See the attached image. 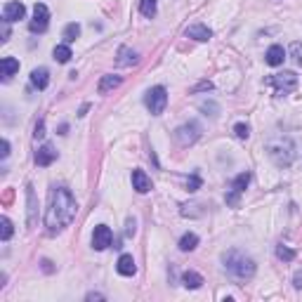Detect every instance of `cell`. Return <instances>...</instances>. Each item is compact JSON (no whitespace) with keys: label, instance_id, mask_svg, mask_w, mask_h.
<instances>
[{"label":"cell","instance_id":"cell-1","mask_svg":"<svg viewBox=\"0 0 302 302\" xmlns=\"http://www.w3.org/2000/svg\"><path fill=\"white\" fill-rule=\"evenodd\" d=\"M76 217V198L64 187H55L50 191V205L45 213V227L50 234H59Z\"/></svg>","mask_w":302,"mask_h":302},{"label":"cell","instance_id":"cell-2","mask_svg":"<svg viewBox=\"0 0 302 302\" xmlns=\"http://www.w3.org/2000/svg\"><path fill=\"white\" fill-rule=\"evenodd\" d=\"M224 267H227L229 274L234 278H239V281L253 278V274H255L253 258H248V255L241 253V250H229V253L224 255Z\"/></svg>","mask_w":302,"mask_h":302},{"label":"cell","instance_id":"cell-3","mask_svg":"<svg viewBox=\"0 0 302 302\" xmlns=\"http://www.w3.org/2000/svg\"><path fill=\"white\" fill-rule=\"evenodd\" d=\"M144 104H147V109L151 111V116L163 113V109H166V104H168V90L163 85L151 87L147 92V97H144Z\"/></svg>","mask_w":302,"mask_h":302},{"label":"cell","instance_id":"cell-4","mask_svg":"<svg viewBox=\"0 0 302 302\" xmlns=\"http://www.w3.org/2000/svg\"><path fill=\"white\" fill-rule=\"evenodd\" d=\"M269 83L276 87L278 95H286V92H290V90H295L297 87V76L293 74V71H284V74L271 76Z\"/></svg>","mask_w":302,"mask_h":302},{"label":"cell","instance_id":"cell-5","mask_svg":"<svg viewBox=\"0 0 302 302\" xmlns=\"http://www.w3.org/2000/svg\"><path fill=\"white\" fill-rule=\"evenodd\" d=\"M48 21H50L48 5H43V3H36V7H33V21L29 24V29H31L33 33H43L45 29H48Z\"/></svg>","mask_w":302,"mask_h":302},{"label":"cell","instance_id":"cell-6","mask_svg":"<svg viewBox=\"0 0 302 302\" xmlns=\"http://www.w3.org/2000/svg\"><path fill=\"white\" fill-rule=\"evenodd\" d=\"M198 132H201V128H198L196 123H187V125L175 130V140H177L182 147H189V144H194L198 140Z\"/></svg>","mask_w":302,"mask_h":302},{"label":"cell","instance_id":"cell-7","mask_svg":"<svg viewBox=\"0 0 302 302\" xmlns=\"http://www.w3.org/2000/svg\"><path fill=\"white\" fill-rule=\"evenodd\" d=\"M248 182H250V173H241L239 177L231 182V191L227 194V203L229 205H239V196L246 191Z\"/></svg>","mask_w":302,"mask_h":302},{"label":"cell","instance_id":"cell-8","mask_svg":"<svg viewBox=\"0 0 302 302\" xmlns=\"http://www.w3.org/2000/svg\"><path fill=\"white\" fill-rule=\"evenodd\" d=\"M111 229L106 227V224H97L92 231V248L95 250H106V248L111 246Z\"/></svg>","mask_w":302,"mask_h":302},{"label":"cell","instance_id":"cell-9","mask_svg":"<svg viewBox=\"0 0 302 302\" xmlns=\"http://www.w3.org/2000/svg\"><path fill=\"white\" fill-rule=\"evenodd\" d=\"M24 14H26L24 3H5V7H3L5 21H19V19H24Z\"/></svg>","mask_w":302,"mask_h":302},{"label":"cell","instance_id":"cell-10","mask_svg":"<svg viewBox=\"0 0 302 302\" xmlns=\"http://www.w3.org/2000/svg\"><path fill=\"white\" fill-rule=\"evenodd\" d=\"M132 189L140 191V194H147L151 191V179L147 177L144 170H132Z\"/></svg>","mask_w":302,"mask_h":302},{"label":"cell","instance_id":"cell-11","mask_svg":"<svg viewBox=\"0 0 302 302\" xmlns=\"http://www.w3.org/2000/svg\"><path fill=\"white\" fill-rule=\"evenodd\" d=\"M55 158H57V151L50 147V144H43V147L36 151V163H38L40 168H48Z\"/></svg>","mask_w":302,"mask_h":302},{"label":"cell","instance_id":"cell-12","mask_svg":"<svg viewBox=\"0 0 302 302\" xmlns=\"http://www.w3.org/2000/svg\"><path fill=\"white\" fill-rule=\"evenodd\" d=\"M187 38H194V40H201V43H205V40H210L213 38V31H210L208 26L203 24H194L187 29Z\"/></svg>","mask_w":302,"mask_h":302},{"label":"cell","instance_id":"cell-13","mask_svg":"<svg viewBox=\"0 0 302 302\" xmlns=\"http://www.w3.org/2000/svg\"><path fill=\"white\" fill-rule=\"evenodd\" d=\"M265 59H267V64H269V66H281V64H284V59H286V50L281 48V45H271V48L267 50Z\"/></svg>","mask_w":302,"mask_h":302},{"label":"cell","instance_id":"cell-14","mask_svg":"<svg viewBox=\"0 0 302 302\" xmlns=\"http://www.w3.org/2000/svg\"><path fill=\"white\" fill-rule=\"evenodd\" d=\"M116 269H118V274H123V276H132L137 271V267H135V260H132V255H121L118 258V265H116Z\"/></svg>","mask_w":302,"mask_h":302},{"label":"cell","instance_id":"cell-15","mask_svg":"<svg viewBox=\"0 0 302 302\" xmlns=\"http://www.w3.org/2000/svg\"><path fill=\"white\" fill-rule=\"evenodd\" d=\"M31 83H33V87H38V90H45L48 83H50L48 68H33L31 71Z\"/></svg>","mask_w":302,"mask_h":302},{"label":"cell","instance_id":"cell-16","mask_svg":"<svg viewBox=\"0 0 302 302\" xmlns=\"http://www.w3.org/2000/svg\"><path fill=\"white\" fill-rule=\"evenodd\" d=\"M182 284H184V288L196 290V288H201V284H203V276L196 274V271H184V274H182Z\"/></svg>","mask_w":302,"mask_h":302},{"label":"cell","instance_id":"cell-17","mask_svg":"<svg viewBox=\"0 0 302 302\" xmlns=\"http://www.w3.org/2000/svg\"><path fill=\"white\" fill-rule=\"evenodd\" d=\"M26 201H29V227H33L36 224V191L31 184L26 187Z\"/></svg>","mask_w":302,"mask_h":302},{"label":"cell","instance_id":"cell-18","mask_svg":"<svg viewBox=\"0 0 302 302\" xmlns=\"http://www.w3.org/2000/svg\"><path fill=\"white\" fill-rule=\"evenodd\" d=\"M0 68H3V78H10V76H14L19 71V59H14V57H5V59L0 62Z\"/></svg>","mask_w":302,"mask_h":302},{"label":"cell","instance_id":"cell-19","mask_svg":"<svg viewBox=\"0 0 302 302\" xmlns=\"http://www.w3.org/2000/svg\"><path fill=\"white\" fill-rule=\"evenodd\" d=\"M121 85V76H102V80H99V92L106 95L109 90H113V87Z\"/></svg>","mask_w":302,"mask_h":302},{"label":"cell","instance_id":"cell-20","mask_svg":"<svg viewBox=\"0 0 302 302\" xmlns=\"http://www.w3.org/2000/svg\"><path fill=\"white\" fill-rule=\"evenodd\" d=\"M198 246V236L196 234H184L182 239H179V250H184V253H189V250H194V248Z\"/></svg>","mask_w":302,"mask_h":302},{"label":"cell","instance_id":"cell-21","mask_svg":"<svg viewBox=\"0 0 302 302\" xmlns=\"http://www.w3.org/2000/svg\"><path fill=\"white\" fill-rule=\"evenodd\" d=\"M52 55H55V59H57L59 64H66L68 59L74 57V55H71V48H68V45H57Z\"/></svg>","mask_w":302,"mask_h":302},{"label":"cell","instance_id":"cell-22","mask_svg":"<svg viewBox=\"0 0 302 302\" xmlns=\"http://www.w3.org/2000/svg\"><path fill=\"white\" fill-rule=\"evenodd\" d=\"M121 59H118V64H123V66H128V64H137V52H130L128 48H121Z\"/></svg>","mask_w":302,"mask_h":302},{"label":"cell","instance_id":"cell-23","mask_svg":"<svg viewBox=\"0 0 302 302\" xmlns=\"http://www.w3.org/2000/svg\"><path fill=\"white\" fill-rule=\"evenodd\" d=\"M78 36H80V26L78 24H68L66 29H64V40H66V43H74Z\"/></svg>","mask_w":302,"mask_h":302},{"label":"cell","instance_id":"cell-24","mask_svg":"<svg viewBox=\"0 0 302 302\" xmlns=\"http://www.w3.org/2000/svg\"><path fill=\"white\" fill-rule=\"evenodd\" d=\"M0 227H3V229H0V239L7 241L10 236H12V231H14V229H12V222H10L7 217H3V220H0Z\"/></svg>","mask_w":302,"mask_h":302},{"label":"cell","instance_id":"cell-25","mask_svg":"<svg viewBox=\"0 0 302 302\" xmlns=\"http://www.w3.org/2000/svg\"><path fill=\"white\" fill-rule=\"evenodd\" d=\"M140 10H142L144 17H154L156 14V0H142V5H140Z\"/></svg>","mask_w":302,"mask_h":302},{"label":"cell","instance_id":"cell-26","mask_svg":"<svg viewBox=\"0 0 302 302\" xmlns=\"http://www.w3.org/2000/svg\"><path fill=\"white\" fill-rule=\"evenodd\" d=\"M276 258L284 260V262H290V260H295V250H290V248H286V246H278L276 248Z\"/></svg>","mask_w":302,"mask_h":302},{"label":"cell","instance_id":"cell-27","mask_svg":"<svg viewBox=\"0 0 302 302\" xmlns=\"http://www.w3.org/2000/svg\"><path fill=\"white\" fill-rule=\"evenodd\" d=\"M234 135L239 137V140H246V137L250 135V130H248L246 123H236V125H234Z\"/></svg>","mask_w":302,"mask_h":302},{"label":"cell","instance_id":"cell-28","mask_svg":"<svg viewBox=\"0 0 302 302\" xmlns=\"http://www.w3.org/2000/svg\"><path fill=\"white\" fill-rule=\"evenodd\" d=\"M290 55H293V59H295L297 64H302V45H300V43H293V45H290Z\"/></svg>","mask_w":302,"mask_h":302},{"label":"cell","instance_id":"cell-29","mask_svg":"<svg viewBox=\"0 0 302 302\" xmlns=\"http://www.w3.org/2000/svg\"><path fill=\"white\" fill-rule=\"evenodd\" d=\"M198 187H201V177H198V175H191V177L187 179V191H196Z\"/></svg>","mask_w":302,"mask_h":302},{"label":"cell","instance_id":"cell-30","mask_svg":"<svg viewBox=\"0 0 302 302\" xmlns=\"http://www.w3.org/2000/svg\"><path fill=\"white\" fill-rule=\"evenodd\" d=\"M45 135V123L43 121H38V125H36V132H33V137H36V140H40V137Z\"/></svg>","mask_w":302,"mask_h":302},{"label":"cell","instance_id":"cell-31","mask_svg":"<svg viewBox=\"0 0 302 302\" xmlns=\"http://www.w3.org/2000/svg\"><path fill=\"white\" fill-rule=\"evenodd\" d=\"M125 234H128V236H132V234H135V220H132V217L128 220V227H125Z\"/></svg>","mask_w":302,"mask_h":302},{"label":"cell","instance_id":"cell-32","mask_svg":"<svg viewBox=\"0 0 302 302\" xmlns=\"http://www.w3.org/2000/svg\"><path fill=\"white\" fill-rule=\"evenodd\" d=\"M293 286H295L297 290L302 288V271H297V274H295V278H293Z\"/></svg>","mask_w":302,"mask_h":302},{"label":"cell","instance_id":"cell-33","mask_svg":"<svg viewBox=\"0 0 302 302\" xmlns=\"http://www.w3.org/2000/svg\"><path fill=\"white\" fill-rule=\"evenodd\" d=\"M7 154H10V142H7V140H3V151H0V156H3V158H7Z\"/></svg>","mask_w":302,"mask_h":302},{"label":"cell","instance_id":"cell-34","mask_svg":"<svg viewBox=\"0 0 302 302\" xmlns=\"http://www.w3.org/2000/svg\"><path fill=\"white\" fill-rule=\"evenodd\" d=\"M87 300H104V295H99V293H90V295H87Z\"/></svg>","mask_w":302,"mask_h":302}]
</instances>
